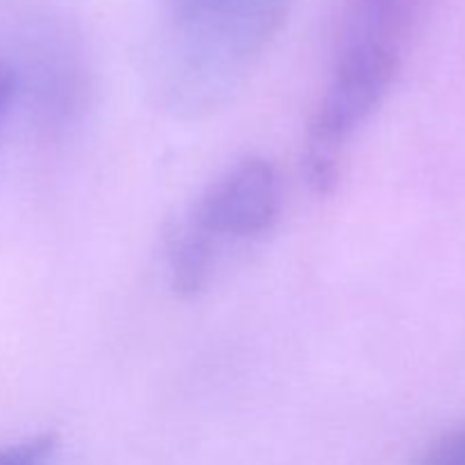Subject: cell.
<instances>
[{"mask_svg": "<svg viewBox=\"0 0 465 465\" xmlns=\"http://www.w3.org/2000/svg\"><path fill=\"white\" fill-rule=\"evenodd\" d=\"M280 212L277 173L266 159H243L216 182L191 221L209 236H257L271 230Z\"/></svg>", "mask_w": 465, "mask_h": 465, "instance_id": "obj_1", "label": "cell"}, {"mask_svg": "<svg viewBox=\"0 0 465 465\" xmlns=\"http://www.w3.org/2000/svg\"><path fill=\"white\" fill-rule=\"evenodd\" d=\"M425 9L427 0H343L336 59H375L402 66Z\"/></svg>", "mask_w": 465, "mask_h": 465, "instance_id": "obj_2", "label": "cell"}, {"mask_svg": "<svg viewBox=\"0 0 465 465\" xmlns=\"http://www.w3.org/2000/svg\"><path fill=\"white\" fill-rule=\"evenodd\" d=\"M213 263V236L186 221L168 236L171 286L182 298H193L207 286Z\"/></svg>", "mask_w": 465, "mask_h": 465, "instance_id": "obj_3", "label": "cell"}, {"mask_svg": "<svg viewBox=\"0 0 465 465\" xmlns=\"http://www.w3.org/2000/svg\"><path fill=\"white\" fill-rule=\"evenodd\" d=\"M234 3L236 0H166L168 16L184 39L189 59L209 44Z\"/></svg>", "mask_w": 465, "mask_h": 465, "instance_id": "obj_4", "label": "cell"}, {"mask_svg": "<svg viewBox=\"0 0 465 465\" xmlns=\"http://www.w3.org/2000/svg\"><path fill=\"white\" fill-rule=\"evenodd\" d=\"M54 436L41 434L35 439L18 440V443L0 448V465H48L53 457Z\"/></svg>", "mask_w": 465, "mask_h": 465, "instance_id": "obj_5", "label": "cell"}, {"mask_svg": "<svg viewBox=\"0 0 465 465\" xmlns=\"http://www.w3.org/2000/svg\"><path fill=\"white\" fill-rule=\"evenodd\" d=\"M416 465H465V425L439 436L420 454Z\"/></svg>", "mask_w": 465, "mask_h": 465, "instance_id": "obj_6", "label": "cell"}, {"mask_svg": "<svg viewBox=\"0 0 465 465\" xmlns=\"http://www.w3.org/2000/svg\"><path fill=\"white\" fill-rule=\"evenodd\" d=\"M14 86H16V75H14L12 66L0 62V118H3L5 109H7L9 100H12Z\"/></svg>", "mask_w": 465, "mask_h": 465, "instance_id": "obj_7", "label": "cell"}]
</instances>
